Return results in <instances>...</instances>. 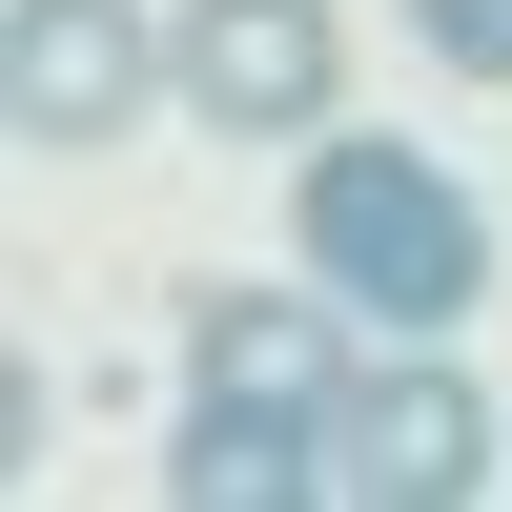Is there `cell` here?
Returning <instances> with one entry per match:
<instances>
[{
  "label": "cell",
  "mask_w": 512,
  "mask_h": 512,
  "mask_svg": "<svg viewBox=\"0 0 512 512\" xmlns=\"http://www.w3.org/2000/svg\"><path fill=\"white\" fill-rule=\"evenodd\" d=\"M287 246H308V287H328V308H369L390 349H451V328L492 308V205L451 185L431 144H369V123H328V144H308Z\"/></svg>",
  "instance_id": "cell-1"
},
{
  "label": "cell",
  "mask_w": 512,
  "mask_h": 512,
  "mask_svg": "<svg viewBox=\"0 0 512 512\" xmlns=\"http://www.w3.org/2000/svg\"><path fill=\"white\" fill-rule=\"evenodd\" d=\"M164 103H185L205 144H328L349 21H328V0H185V21H164Z\"/></svg>",
  "instance_id": "cell-3"
},
{
  "label": "cell",
  "mask_w": 512,
  "mask_h": 512,
  "mask_svg": "<svg viewBox=\"0 0 512 512\" xmlns=\"http://www.w3.org/2000/svg\"><path fill=\"white\" fill-rule=\"evenodd\" d=\"M164 103V21L144 0H0V123L21 144H123Z\"/></svg>",
  "instance_id": "cell-4"
},
{
  "label": "cell",
  "mask_w": 512,
  "mask_h": 512,
  "mask_svg": "<svg viewBox=\"0 0 512 512\" xmlns=\"http://www.w3.org/2000/svg\"><path fill=\"white\" fill-rule=\"evenodd\" d=\"M410 41H431L451 82H512V0H410Z\"/></svg>",
  "instance_id": "cell-7"
},
{
  "label": "cell",
  "mask_w": 512,
  "mask_h": 512,
  "mask_svg": "<svg viewBox=\"0 0 512 512\" xmlns=\"http://www.w3.org/2000/svg\"><path fill=\"white\" fill-rule=\"evenodd\" d=\"M164 492H185V512H308V492H328V410H205V390H185Z\"/></svg>",
  "instance_id": "cell-6"
},
{
  "label": "cell",
  "mask_w": 512,
  "mask_h": 512,
  "mask_svg": "<svg viewBox=\"0 0 512 512\" xmlns=\"http://www.w3.org/2000/svg\"><path fill=\"white\" fill-rule=\"evenodd\" d=\"M185 390L205 410H328L349 369H328V308H308V287H226V308L185 328Z\"/></svg>",
  "instance_id": "cell-5"
},
{
  "label": "cell",
  "mask_w": 512,
  "mask_h": 512,
  "mask_svg": "<svg viewBox=\"0 0 512 512\" xmlns=\"http://www.w3.org/2000/svg\"><path fill=\"white\" fill-rule=\"evenodd\" d=\"M328 492H349V512L512 492V410H492L451 349H390V369H349V390H328Z\"/></svg>",
  "instance_id": "cell-2"
}]
</instances>
